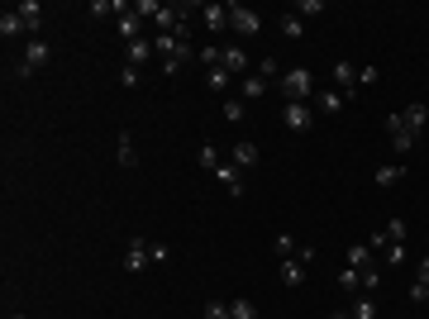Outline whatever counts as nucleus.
<instances>
[{
  "mask_svg": "<svg viewBox=\"0 0 429 319\" xmlns=\"http://www.w3.org/2000/svg\"><path fill=\"white\" fill-rule=\"evenodd\" d=\"M277 91L286 96V105H310L315 101V72L310 67H291V72H282Z\"/></svg>",
  "mask_w": 429,
  "mask_h": 319,
  "instance_id": "nucleus-1",
  "label": "nucleus"
},
{
  "mask_svg": "<svg viewBox=\"0 0 429 319\" xmlns=\"http://www.w3.org/2000/svg\"><path fill=\"white\" fill-rule=\"evenodd\" d=\"M48 57H53V48H48L43 38H29V43H24V57H20V67H15V77L29 81L38 67H48Z\"/></svg>",
  "mask_w": 429,
  "mask_h": 319,
  "instance_id": "nucleus-2",
  "label": "nucleus"
},
{
  "mask_svg": "<svg viewBox=\"0 0 429 319\" xmlns=\"http://www.w3.org/2000/svg\"><path fill=\"white\" fill-rule=\"evenodd\" d=\"M229 29L243 34V38H253V34L263 29V20H258V10H248V5H229Z\"/></svg>",
  "mask_w": 429,
  "mask_h": 319,
  "instance_id": "nucleus-3",
  "label": "nucleus"
},
{
  "mask_svg": "<svg viewBox=\"0 0 429 319\" xmlns=\"http://www.w3.org/2000/svg\"><path fill=\"white\" fill-rule=\"evenodd\" d=\"M386 133H391V148H396V153H410V148H415V138H420V133L410 129L401 114H386Z\"/></svg>",
  "mask_w": 429,
  "mask_h": 319,
  "instance_id": "nucleus-4",
  "label": "nucleus"
},
{
  "mask_svg": "<svg viewBox=\"0 0 429 319\" xmlns=\"http://www.w3.org/2000/svg\"><path fill=\"white\" fill-rule=\"evenodd\" d=\"M282 124H286L291 133H305L310 124H315V110H310V105H286V110H282Z\"/></svg>",
  "mask_w": 429,
  "mask_h": 319,
  "instance_id": "nucleus-5",
  "label": "nucleus"
},
{
  "mask_svg": "<svg viewBox=\"0 0 429 319\" xmlns=\"http://www.w3.org/2000/svg\"><path fill=\"white\" fill-rule=\"evenodd\" d=\"M148 248H153L148 239H129V243H124V262H129V272H143V267L153 262V253H148Z\"/></svg>",
  "mask_w": 429,
  "mask_h": 319,
  "instance_id": "nucleus-6",
  "label": "nucleus"
},
{
  "mask_svg": "<svg viewBox=\"0 0 429 319\" xmlns=\"http://www.w3.org/2000/svg\"><path fill=\"white\" fill-rule=\"evenodd\" d=\"M119 38H124V43L143 38V20L134 15V5H124V0H119Z\"/></svg>",
  "mask_w": 429,
  "mask_h": 319,
  "instance_id": "nucleus-7",
  "label": "nucleus"
},
{
  "mask_svg": "<svg viewBox=\"0 0 429 319\" xmlns=\"http://www.w3.org/2000/svg\"><path fill=\"white\" fill-rule=\"evenodd\" d=\"M148 57H158V53H153V38H134V43H124V62H129V67H143Z\"/></svg>",
  "mask_w": 429,
  "mask_h": 319,
  "instance_id": "nucleus-8",
  "label": "nucleus"
},
{
  "mask_svg": "<svg viewBox=\"0 0 429 319\" xmlns=\"http://www.w3.org/2000/svg\"><path fill=\"white\" fill-rule=\"evenodd\" d=\"M334 86L344 91V96H358V72H353V62H334Z\"/></svg>",
  "mask_w": 429,
  "mask_h": 319,
  "instance_id": "nucleus-9",
  "label": "nucleus"
},
{
  "mask_svg": "<svg viewBox=\"0 0 429 319\" xmlns=\"http://www.w3.org/2000/svg\"><path fill=\"white\" fill-rule=\"evenodd\" d=\"M410 300H415V305H425V300H429V258L415 262V286H410Z\"/></svg>",
  "mask_w": 429,
  "mask_h": 319,
  "instance_id": "nucleus-10",
  "label": "nucleus"
},
{
  "mask_svg": "<svg viewBox=\"0 0 429 319\" xmlns=\"http://www.w3.org/2000/svg\"><path fill=\"white\" fill-rule=\"evenodd\" d=\"M219 67H224L229 77H243V72H248V53H243L239 43H234V48H224V57H219Z\"/></svg>",
  "mask_w": 429,
  "mask_h": 319,
  "instance_id": "nucleus-11",
  "label": "nucleus"
},
{
  "mask_svg": "<svg viewBox=\"0 0 429 319\" xmlns=\"http://www.w3.org/2000/svg\"><path fill=\"white\" fill-rule=\"evenodd\" d=\"M344 105H349L344 91H315V110H320V114H339Z\"/></svg>",
  "mask_w": 429,
  "mask_h": 319,
  "instance_id": "nucleus-12",
  "label": "nucleus"
},
{
  "mask_svg": "<svg viewBox=\"0 0 429 319\" xmlns=\"http://www.w3.org/2000/svg\"><path fill=\"white\" fill-rule=\"evenodd\" d=\"M349 267L368 272V267H377V253L368 248V243H349Z\"/></svg>",
  "mask_w": 429,
  "mask_h": 319,
  "instance_id": "nucleus-13",
  "label": "nucleus"
},
{
  "mask_svg": "<svg viewBox=\"0 0 429 319\" xmlns=\"http://www.w3.org/2000/svg\"><path fill=\"white\" fill-rule=\"evenodd\" d=\"M15 10H20V20H24L29 34H38V24H43V5H38V0H24V5H15Z\"/></svg>",
  "mask_w": 429,
  "mask_h": 319,
  "instance_id": "nucleus-14",
  "label": "nucleus"
},
{
  "mask_svg": "<svg viewBox=\"0 0 429 319\" xmlns=\"http://www.w3.org/2000/svg\"><path fill=\"white\" fill-rule=\"evenodd\" d=\"M115 158H119V167H138V148H134V138H129V133H119Z\"/></svg>",
  "mask_w": 429,
  "mask_h": 319,
  "instance_id": "nucleus-15",
  "label": "nucleus"
},
{
  "mask_svg": "<svg viewBox=\"0 0 429 319\" xmlns=\"http://www.w3.org/2000/svg\"><path fill=\"white\" fill-rule=\"evenodd\" d=\"M214 177H219V186L229 191L234 200H239V195H243V177H239V172H234V167H214Z\"/></svg>",
  "mask_w": 429,
  "mask_h": 319,
  "instance_id": "nucleus-16",
  "label": "nucleus"
},
{
  "mask_svg": "<svg viewBox=\"0 0 429 319\" xmlns=\"http://www.w3.org/2000/svg\"><path fill=\"white\" fill-rule=\"evenodd\" d=\"M201 20H205V29H224L229 24V5H201Z\"/></svg>",
  "mask_w": 429,
  "mask_h": 319,
  "instance_id": "nucleus-17",
  "label": "nucleus"
},
{
  "mask_svg": "<svg viewBox=\"0 0 429 319\" xmlns=\"http://www.w3.org/2000/svg\"><path fill=\"white\" fill-rule=\"evenodd\" d=\"M277 29H282V38H291V43H296V38L305 34V20L291 10V15H282V20H277Z\"/></svg>",
  "mask_w": 429,
  "mask_h": 319,
  "instance_id": "nucleus-18",
  "label": "nucleus"
},
{
  "mask_svg": "<svg viewBox=\"0 0 429 319\" xmlns=\"http://www.w3.org/2000/svg\"><path fill=\"white\" fill-rule=\"evenodd\" d=\"M0 34H5V38H20V34H29L24 20H20V10H5V15H0Z\"/></svg>",
  "mask_w": 429,
  "mask_h": 319,
  "instance_id": "nucleus-19",
  "label": "nucleus"
},
{
  "mask_svg": "<svg viewBox=\"0 0 429 319\" xmlns=\"http://www.w3.org/2000/svg\"><path fill=\"white\" fill-rule=\"evenodd\" d=\"M339 291L363 295V272H358V267H344V272H339Z\"/></svg>",
  "mask_w": 429,
  "mask_h": 319,
  "instance_id": "nucleus-20",
  "label": "nucleus"
},
{
  "mask_svg": "<svg viewBox=\"0 0 429 319\" xmlns=\"http://www.w3.org/2000/svg\"><path fill=\"white\" fill-rule=\"evenodd\" d=\"M253 162H258V143L239 138V143H234V167H253Z\"/></svg>",
  "mask_w": 429,
  "mask_h": 319,
  "instance_id": "nucleus-21",
  "label": "nucleus"
},
{
  "mask_svg": "<svg viewBox=\"0 0 429 319\" xmlns=\"http://www.w3.org/2000/svg\"><path fill=\"white\" fill-rule=\"evenodd\" d=\"M282 281H286V286H300V281H305V262H300V258H286V262H282Z\"/></svg>",
  "mask_w": 429,
  "mask_h": 319,
  "instance_id": "nucleus-22",
  "label": "nucleus"
},
{
  "mask_svg": "<svg viewBox=\"0 0 429 319\" xmlns=\"http://www.w3.org/2000/svg\"><path fill=\"white\" fill-rule=\"evenodd\" d=\"M401 119H405V124H410L415 133H420V129L429 124V105H405V110H401Z\"/></svg>",
  "mask_w": 429,
  "mask_h": 319,
  "instance_id": "nucleus-23",
  "label": "nucleus"
},
{
  "mask_svg": "<svg viewBox=\"0 0 429 319\" xmlns=\"http://www.w3.org/2000/svg\"><path fill=\"white\" fill-rule=\"evenodd\" d=\"M239 91H243V101H263V96H268V81L263 77H243Z\"/></svg>",
  "mask_w": 429,
  "mask_h": 319,
  "instance_id": "nucleus-24",
  "label": "nucleus"
},
{
  "mask_svg": "<svg viewBox=\"0 0 429 319\" xmlns=\"http://www.w3.org/2000/svg\"><path fill=\"white\" fill-rule=\"evenodd\" d=\"M353 319H377V295H358L353 300Z\"/></svg>",
  "mask_w": 429,
  "mask_h": 319,
  "instance_id": "nucleus-25",
  "label": "nucleus"
},
{
  "mask_svg": "<svg viewBox=\"0 0 429 319\" xmlns=\"http://www.w3.org/2000/svg\"><path fill=\"white\" fill-rule=\"evenodd\" d=\"M405 262V243H386L381 248V267H401Z\"/></svg>",
  "mask_w": 429,
  "mask_h": 319,
  "instance_id": "nucleus-26",
  "label": "nucleus"
},
{
  "mask_svg": "<svg viewBox=\"0 0 429 319\" xmlns=\"http://www.w3.org/2000/svg\"><path fill=\"white\" fill-rule=\"evenodd\" d=\"M272 253H277L282 262H286V258H296V239H291V234H277V239H272Z\"/></svg>",
  "mask_w": 429,
  "mask_h": 319,
  "instance_id": "nucleus-27",
  "label": "nucleus"
},
{
  "mask_svg": "<svg viewBox=\"0 0 429 319\" xmlns=\"http://www.w3.org/2000/svg\"><path fill=\"white\" fill-rule=\"evenodd\" d=\"M229 319H258V305L253 300H229Z\"/></svg>",
  "mask_w": 429,
  "mask_h": 319,
  "instance_id": "nucleus-28",
  "label": "nucleus"
},
{
  "mask_svg": "<svg viewBox=\"0 0 429 319\" xmlns=\"http://www.w3.org/2000/svg\"><path fill=\"white\" fill-rule=\"evenodd\" d=\"M401 177H405V167H377V177H372V181H377V186H396Z\"/></svg>",
  "mask_w": 429,
  "mask_h": 319,
  "instance_id": "nucleus-29",
  "label": "nucleus"
},
{
  "mask_svg": "<svg viewBox=\"0 0 429 319\" xmlns=\"http://www.w3.org/2000/svg\"><path fill=\"white\" fill-rule=\"evenodd\" d=\"M296 15H300V20H315V15H324V0H296Z\"/></svg>",
  "mask_w": 429,
  "mask_h": 319,
  "instance_id": "nucleus-30",
  "label": "nucleus"
},
{
  "mask_svg": "<svg viewBox=\"0 0 429 319\" xmlns=\"http://www.w3.org/2000/svg\"><path fill=\"white\" fill-rule=\"evenodd\" d=\"M134 15H138V20H158L162 5H158V0H134Z\"/></svg>",
  "mask_w": 429,
  "mask_h": 319,
  "instance_id": "nucleus-31",
  "label": "nucleus"
},
{
  "mask_svg": "<svg viewBox=\"0 0 429 319\" xmlns=\"http://www.w3.org/2000/svg\"><path fill=\"white\" fill-rule=\"evenodd\" d=\"M138 81H143V72H138V67H129V62H124V67H119V86H124V91H134Z\"/></svg>",
  "mask_w": 429,
  "mask_h": 319,
  "instance_id": "nucleus-32",
  "label": "nucleus"
},
{
  "mask_svg": "<svg viewBox=\"0 0 429 319\" xmlns=\"http://www.w3.org/2000/svg\"><path fill=\"white\" fill-rule=\"evenodd\" d=\"M229 72H224V67H214V72H205V86H210V91H224V86H229Z\"/></svg>",
  "mask_w": 429,
  "mask_h": 319,
  "instance_id": "nucleus-33",
  "label": "nucleus"
},
{
  "mask_svg": "<svg viewBox=\"0 0 429 319\" xmlns=\"http://www.w3.org/2000/svg\"><path fill=\"white\" fill-rule=\"evenodd\" d=\"M243 114H248L243 101H224V119H229V124H243Z\"/></svg>",
  "mask_w": 429,
  "mask_h": 319,
  "instance_id": "nucleus-34",
  "label": "nucleus"
},
{
  "mask_svg": "<svg viewBox=\"0 0 429 319\" xmlns=\"http://www.w3.org/2000/svg\"><path fill=\"white\" fill-rule=\"evenodd\" d=\"M106 15H119V0H96L91 5V20H106Z\"/></svg>",
  "mask_w": 429,
  "mask_h": 319,
  "instance_id": "nucleus-35",
  "label": "nucleus"
},
{
  "mask_svg": "<svg viewBox=\"0 0 429 319\" xmlns=\"http://www.w3.org/2000/svg\"><path fill=\"white\" fill-rule=\"evenodd\" d=\"M196 162H201V167H219V153H214V143H201V153H196Z\"/></svg>",
  "mask_w": 429,
  "mask_h": 319,
  "instance_id": "nucleus-36",
  "label": "nucleus"
},
{
  "mask_svg": "<svg viewBox=\"0 0 429 319\" xmlns=\"http://www.w3.org/2000/svg\"><path fill=\"white\" fill-rule=\"evenodd\" d=\"M258 77H263V81L277 77V81H282V67H277V57H263V62H258Z\"/></svg>",
  "mask_w": 429,
  "mask_h": 319,
  "instance_id": "nucleus-37",
  "label": "nucleus"
},
{
  "mask_svg": "<svg viewBox=\"0 0 429 319\" xmlns=\"http://www.w3.org/2000/svg\"><path fill=\"white\" fill-rule=\"evenodd\" d=\"M219 57H224V48H201V62H205V72H214V67H219Z\"/></svg>",
  "mask_w": 429,
  "mask_h": 319,
  "instance_id": "nucleus-38",
  "label": "nucleus"
},
{
  "mask_svg": "<svg viewBox=\"0 0 429 319\" xmlns=\"http://www.w3.org/2000/svg\"><path fill=\"white\" fill-rule=\"evenodd\" d=\"M386 239H391V243H405V219H391V224H386Z\"/></svg>",
  "mask_w": 429,
  "mask_h": 319,
  "instance_id": "nucleus-39",
  "label": "nucleus"
},
{
  "mask_svg": "<svg viewBox=\"0 0 429 319\" xmlns=\"http://www.w3.org/2000/svg\"><path fill=\"white\" fill-rule=\"evenodd\" d=\"M205 319H229V305H224V300H210V305H205Z\"/></svg>",
  "mask_w": 429,
  "mask_h": 319,
  "instance_id": "nucleus-40",
  "label": "nucleus"
},
{
  "mask_svg": "<svg viewBox=\"0 0 429 319\" xmlns=\"http://www.w3.org/2000/svg\"><path fill=\"white\" fill-rule=\"evenodd\" d=\"M377 77H381V72H377L372 62H368V67H363V72H358V86H372V81H377Z\"/></svg>",
  "mask_w": 429,
  "mask_h": 319,
  "instance_id": "nucleus-41",
  "label": "nucleus"
},
{
  "mask_svg": "<svg viewBox=\"0 0 429 319\" xmlns=\"http://www.w3.org/2000/svg\"><path fill=\"white\" fill-rule=\"evenodd\" d=\"M148 253H153V262H167V258H172V248H167V243H153Z\"/></svg>",
  "mask_w": 429,
  "mask_h": 319,
  "instance_id": "nucleus-42",
  "label": "nucleus"
},
{
  "mask_svg": "<svg viewBox=\"0 0 429 319\" xmlns=\"http://www.w3.org/2000/svg\"><path fill=\"white\" fill-rule=\"evenodd\" d=\"M329 319H353V310H334V315H329Z\"/></svg>",
  "mask_w": 429,
  "mask_h": 319,
  "instance_id": "nucleus-43",
  "label": "nucleus"
},
{
  "mask_svg": "<svg viewBox=\"0 0 429 319\" xmlns=\"http://www.w3.org/2000/svg\"><path fill=\"white\" fill-rule=\"evenodd\" d=\"M10 319H29V315H10Z\"/></svg>",
  "mask_w": 429,
  "mask_h": 319,
  "instance_id": "nucleus-44",
  "label": "nucleus"
}]
</instances>
